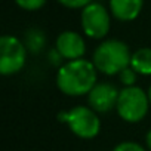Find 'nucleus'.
Here are the masks:
<instances>
[{
    "label": "nucleus",
    "instance_id": "nucleus-4",
    "mask_svg": "<svg viewBox=\"0 0 151 151\" xmlns=\"http://www.w3.org/2000/svg\"><path fill=\"white\" fill-rule=\"evenodd\" d=\"M148 105H150L148 95L141 88L130 86L120 91L116 108L119 111V116L124 122L136 123L145 117L148 111Z\"/></svg>",
    "mask_w": 151,
    "mask_h": 151
},
{
    "label": "nucleus",
    "instance_id": "nucleus-11",
    "mask_svg": "<svg viewBox=\"0 0 151 151\" xmlns=\"http://www.w3.org/2000/svg\"><path fill=\"white\" fill-rule=\"evenodd\" d=\"M45 45V36L42 31L33 28L27 33V46L31 49V52H39Z\"/></svg>",
    "mask_w": 151,
    "mask_h": 151
},
{
    "label": "nucleus",
    "instance_id": "nucleus-7",
    "mask_svg": "<svg viewBox=\"0 0 151 151\" xmlns=\"http://www.w3.org/2000/svg\"><path fill=\"white\" fill-rule=\"evenodd\" d=\"M120 92L111 83H96L89 92V104L98 113H107L117 107Z\"/></svg>",
    "mask_w": 151,
    "mask_h": 151
},
{
    "label": "nucleus",
    "instance_id": "nucleus-10",
    "mask_svg": "<svg viewBox=\"0 0 151 151\" xmlns=\"http://www.w3.org/2000/svg\"><path fill=\"white\" fill-rule=\"evenodd\" d=\"M130 67L142 76H151V49L141 47L136 52H133Z\"/></svg>",
    "mask_w": 151,
    "mask_h": 151
},
{
    "label": "nucleus",
    "instance_id": "nucleus-9",
    "mask_svg": "<svg viewBox=\"0 0 151 151\" xmlns=\"http://www.w3.org/2000/svg\"><path fill=\"white\" fill-rule=\"evenodd\" d=\"M144 0H110L111 14L120 21H133L142 11Z\"/></svg>",
    "mask_w": 151,
    "mask_h": 151
},
{
    "label": "nucleus",
    "instance_id": "nucleus-12",
    "mask_svg": "<svg viewBox=\"0 0 151 151\" xmlns=\"http://www.w3.org/2000/svg\"><path fill=\"white\" fill-rule=\"evenodd\" d=\"M119 77H120L122 83L126 85V88H130V86H133V83L136 82V71H135L132 67H127V68H124V70L119 74Z\"/></svg>",
    "mask_w": 151,
    "mask_h": 151
},
{
    "label": "nucleus",
    "instance_id": "nucleus-13",
    "mask_svg": "<svg viewBox=\"0 0 151 151\" xmlns=\"http://www.w3.org/2000/svg\"><path fill=\"white\" fill-rule=\"evenodd\" d=\"M17 5L25 11H37L45 6L46 0H15Z\"/></svg>",
    "mask_w": 151,
    "mask_h": 151
},
{
    "label": "nucleus",
    "instance_id": "nucleus-1",
    "mask_svg": "<svg viewBox=\"0 0 151 151\" xmlns=\"http://www.w3.org/2000/svg\"><path fill=\"white\" fill-rule=\"evenodd\" d=\"M96 85V68L86 59L68 61L56 74V86L68 96L89 93Z\"/></svg>",
    "mask_w": 151,
    "mask_h": 151
},
{
    "label": "nucleus",
    "instance_id": "nucleus-15",
    "mask_svg": "<svg viewBox=\"0 0 151 151\" xmlns=\"http://www.w3.org/2000/svg\"><path fill=\"white\" fill-rule=\"evenodd\" d=\"M113 151H145L139 144L136 142H130V141H126V142H122L119 144L117 147H114Z\"/></svg>",
    "mask_w": 151,
    "mask_h": 151
},
{
    "label": "nucleus",
    "instance_id": "nucleus-17",
    "mask_svg": "<svg viewBox=\"0 0 151 151\" xmlns=\"http://www.w3.org/2000/svg\"><path fill=\"white\" fill-rule=\"evenodd\" d=\"M148 98H150V104H151V86H150V91H148Z\"/></svg>",
    "mask_w": 151,
    "mask_h": 151
},
{
    "label": "nucleus",
    "instance_id": "nucleus-3",
    "mask_svg": "<svg viewBox=\"0 0 151 151\" xmlns=\"http://www.w3.org/2000/svg\"><path fill=\"white\" fill-rule=\"evenodd\" d=\"M58 119L61 122H65L74 135L83 139L95 138L101 129V122L95 111L83 105H79L67 113H59Z\"/></svg>",
    "mask_w": 151,
    "mask_h": 151
},
{
    "label": "nucleus",
    "instance_id": "nucleus-6",
    "mask_svg": "<svg viewBox=\"0 0 151 151\" xmlns=\"http://www.w3.org/2000/svg\"><path fill=\"white\" fill-rule=\"evenodd\" d=\"M82 27L86 36L102 39L110 30V17L101 3H91L82 12Z\"/></svg>",
    "mask_w": 151,
    "mask_h": 151
},
{
    "label": "nucleus",
    "instance_id": "nucleus-5",
    "mask_svg": "<svg viewBox=\"0 0 151 151\" xmlns=\"http://www.w3.org/2000/svg\"><path fill=\"white\" fill-rule=\"evenodd\" d=\"M25 46L14 36H3L0 39V73L12 76L18 73L25 64Z\"/></svg>",
    "mask_w": 151,
    "mask_h": 151
},
{
    "label": "nucleus",
    "instance_id": "nucleus-14",
    "mask_svg": "<svg viewBox=\"0 0 151 151\" xmlns=\"http://www.w3.org/2000/svg\"><path fill=\"white\" fill-rule=\"evenodd\" d=\"M58 2L65 6V8H70V9H79V8H86L88 5L92 3V0H58Z\"/></svg>",
    "mask_w": 151,
    "mask_h": 151
},
{
    "label": "nucleus",
    "instance_id": "nucleus-2",
    "mask_svg": "<svg viewBox=\"0 0 151 151\" xmlns=\"http://www.w3.org/2000/svg\"><path fill=\"white\" fill-rule=\"evenodd\" d=\"M130 52L126 43L120 40H105L93 52V65L104 74H120L130 65Z\"/></svg>",
    "mask_w": 151,
    "mask_h": 151
},
{
    "label": "nucleus",
    "instance_id": "nucleus-8",
    "mask_svg": "<svg viewBox=\"0 0 151 151\" xmlns=\"http://www.w3.org/2000/svg\"><path fill=\"white\" fill-rule=\"evenodd\" d=\"M56 50L62 58L68 61H76V59H82V56L85 55L86 45L83 37L79 33L64 31L56 39Z\"/></svg>",
    "mask_w": 151,
    "mask_h": 151
},
{
    "label": "nucleus",
    "instance_id": "nucleus-16",
    "mask_svg": "<svg viewBox=\"0 0 151 151\" xmlns=\"http://www.w3.org/2000/svg\"><path fill=\"white\" fill-rule=\"evenodd\" d=\"M145 141H147V145H148V148H150V151H151V129L148 130V133H147V136H145Z\"/></svg>",
    "mask_w": 151,
    "mask_h": 151
}]
</instances>
